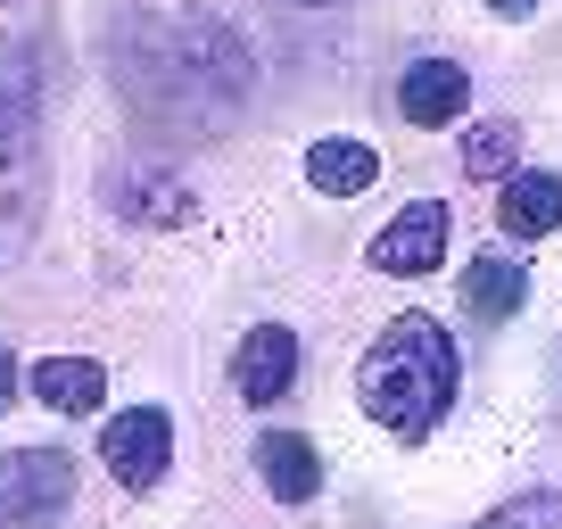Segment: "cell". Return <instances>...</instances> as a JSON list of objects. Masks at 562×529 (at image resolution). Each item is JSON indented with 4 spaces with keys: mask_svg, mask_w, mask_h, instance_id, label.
Here are the masks:
<instances>
[{
    "mask_svg": "<svg viewBox=\"0 0 562 529\" xmlns=\"http://www.w3.org/2000/svg\"><path fill=\"white\" fill-rule=\"evenodd\" d=\"M100 463L116 472L124 496H149L166 480V463H175V423H166V406H124L100 423Z\"/></svg>",
    "mask_w": 562,
    "mask_h": 529,
    "instance_id": "277c9868",
    "label": "cell"
},
{
    "mask_svg": "<svg viewBox=\"0 0 562 529\" xmlns=\"http://www.w3.org/2000/svg\"><path fill=\"white\" fill-rule=\"evenodd\" d=\"M306 182H315L323 199H364L372 182H381V158H372L364 142H339L331 133V142L306 149Z\"/></svg>",
    "mask_w": 562,
    "mask_h": 529,
    "instance_id": "7c38bea8",
    "label": "cell"
},
{
    "mask_svg": "<svg viewBox=\"0 0 562 529\" xmlns=\"http://www.w3.org/2000/svg\"><path fill=\"white\" fill-rule=\"evenodd\" d=\"M488 9H496V18H538L546 0H488Z\"/></svg>",
    "mask_w": 562,
    "mask_h": 529,
    "instance_id": "ac0fdd59",
    "label": "cell"
},
{
    "mask_svg": "<svg viewBox=\"0 0 562 529\" xmlns=\"http://www.w3.org/2000/svg\"><path fill=\"white\" fill-rule=\"evenodd\" d=\"M257 480L281 496V505H315V496H323L315 439H299V430H265V439H257Z\"/></svg>",
    "mask_w": 562,
    "mask_h": 529,
    "instance_id": "9c48e42d",
    "label": "cell"
},
{
    "mask_svg": "<svg viewBox=\"0 0 562 529\" xmlns=\"http://www.w3.org/2000/svg\"><path fill=\"white\" fill-rule=\"evenodd\" d=\"M463 108H472V75L456 67V58H414L397 83V116L405 124H456Z\"/></svg>",
    "mask_w": 562,
    "mask_h": 529,
    "instance_id": "ba28073f",
    "label": "cell"
},
{
    "mask_svg": "<svg viewBox=\"0 0 562 529\" xmlns=\"http://www.w3.org/2000/svg\"><path fill=\"white\" fill-rule=\"evenodd\" d=\"M116 50V91L158 124H191L215 133L232 124V108L248 100V42L215 18H116L108 34Z\"/></svg>",
    "mask_w": 562,
    "mask_h": 529,
    "instance_id": "6da1fadb",
    "label": "cell"
},
{
    "mask_svg": "<svg viewBox=\"0 0 562 529\" xmlns=\"http://www.w3.org/2000/svg\"><path fill=\"white\" fill-rule=\"evenodd\" d=\"M34 397L50 414H100L108 372L91 364V356H42V364H34Z\"/></svg>",
    "mask_w": 562,
    "mask_h": 529,
    "instance_id": "8fae6325",
    "label": "cell"
},
{
    "mask_svg": "<svg viewBox=\"0 0 562 529\" xmlns=\"http://www.w3.org/2000/svg\"><path fill=\"white\" fill-rule=\"evenodd\" d=\"M42 133V50L25 34L0 42V166H25Z\"/></svg>",
    "mask_w": 562,
    "mask_h": 529,
    "instance_id": "5b68a950",
    "label": "cell"
},
{
    "mask_svg": "<svg viewBox=\"0 0 562 529\" xmlns=\"http://www.w3.org/2000/svg\"><path fill=\"white\" fill-rule=\"evenodd\" d=\"M463 299H472V315H521V299H529V273L513 257H472L463 264Z\"/></svg>",
    "mask_w": 562,
    "mask_h": 529,
    "instance_id": "9a60e30c",
    "label": "cell"
},
{
    "mask_svg": "<svg viewBox=\"0 0 562 529\" xmlns=\"http://www.w3.org/2000/svg\"><path fill=\"white\" fill-rule=\"evenodd\" d=\"M496 224H505V240H546V232H562V175H546V166L505 175Z\"/></svg>",
    "mask_w": 562,
    "mask_h": 529,
    "instance_id": "30bf717a",
    "label": "cell"
},
{
    "mask_svg": "<svg viewBox=\"0 0 562 529\" xmlns=\"http://www.w3.org/2000/svg\"><path fill=\"white\" fill-rule=\"evenodd\" d=\"M67 505H75V455H58V447L0 455V529H42Z\"/></svg>",
    "mask_w": 562,
    "mask_h": 529,
    "instance_id": "3957f363",
    "label": "cell"
},
{
    "mask_svg": "<svg viewBox=\"0 0 562 529\" xmlns=\"http://www.w3.org/2000/svg\"><path fill=\"white\" fill-rule=\"evenodd\" d=\"M456 389H463V356H456V339H447L439 315H397L356 356V397H364V414L405 447L447 423Z\"/></svg>",
    "mask_w": 562,
    "mask_h": 529,
    "instance_id": "7a4b0ae2",
    "label": "cell"
},
{
    "mask_svg": "<svg viewBox=\"0 0 562 529\" xmlns=\"http://www.w3.org/2000/svg\"><path fill=\"white\" fill-rule=\"evenodd\" d=\"M18 406V364H9V348H0V414Z\"/></svg>",
    "mask_w": 562,
    "mask_h": 529,
    "instance_id": "e0dca14e",
    "label": "cell"
},
{
    "mask_svg": "<svg viewBox=\"0 0 562 529\" xmlns=\"http://www.w3.org/2000/svg\"><path fill=\"white\" fill-rule=\"evenodd\" d=\"M372 273H430V264H447V199H414V207L389 215V232H372Z\"/></svg>",
    "mask_w": 562,
    "mask_h": 529,
    "instance_id": "8992f818",
    "label": "cell"
},
{
    "mask_svg": "<svg viewBox=\"0 0 562 529\" xmlns=\"http://www.w3.org/2000/svg\"><path fill=\"white\" fill-rule=\"evenodd\" d=\"M463 175H472V182L521 175V124H513V116H480L472 133H463Z\"/></svg>",
    "mask_w": 562,
    "mask_h": 529,
    "instance_id": "5bb4252c",
    "label": "cell"
},
{
    "mask_svg": "<svg viewBox=\"0 0 562 529\" xmlns=\"http://www.w3.org/2000/svg\"><path fill=\"white\" fill-rule=\"evenodd\" d=\"M116 215H133V224H191L199 199L182 191L175 175H124L116 182Z\"/></svg>",
    "mask_w": 562,
    "mask_h": 529,
    "instance_id": "4fadbf2b",
    "label": "cell"
},
{
    "mask_svg": "<svg viewBox=\"0 0 562 529\" xmlns=\"http://www.w3.org/2000/svg\"><path fill=\"white\" fill-rule=\"evenodd\" d=\"M472 529H562V488H529V496L496 505L488 521H472Z\"/></svg>",
    "mask_w": 562,
    "mask_h": 529,
    "instance_id": "2e32d148",
    "label": "cell"
},
{
    "mask_svg": "<svg viewBox=\"0 0 562 529\" xmlns=\"http://www.w3.org/2000/svg\"><path fill=\"white\" fill-rule=\"evenodd\" d=\"M306 9H339V0H306Z\"/></svg>",
    "mask_w": 562,
    "mask_h": 529,
    "instance_id": "d6986e66",
    "label": "cell"
},
{
    "mask_svg": "<svg viewBox=\"0 0 562 529\" xmlns=\"http://www.w3.org/2000/svg\"><path fill=\"white\" fill-rule=\"evenodd\" d=\"M299 381V331L290 323H257V331L232 348V389H240L248 406H281Z\"/></svg>",
    "mask_w": 562,
    "mask_h": 529,
    "instance_id": "52a82bcc",
    "label": "cell"
}]
</instances>
